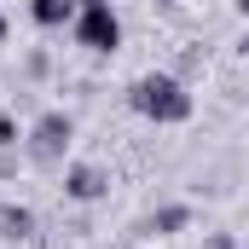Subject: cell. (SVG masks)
Masks as SVG:
<instances>
[{
    "label": "cell",
    "mask_w": 249,
    "mask_h": 249,
    "mask_svg": "<svg viewBox=\"0 0 249 249\" xmlns=\"http://www.w3.org/2000/svg\"><path fill=\"white\" fill-rule=\"evenodd\" d=\"M209 249H238V244H232V238H209Z\"/></svg>",
    "instance_id": "9"
},
{
    "label": "cell",
    "mask_w": 249,
    "mask_h": 249,
    "mask_svg": "<svg viewBox=\"0 0 249 249\" xmlns=\"http://www.w3.org/2000/svg\"><path fill=\"white\" fill-rule=\"evenodd\" d=\"M0 232H6V238H29V232H35V214L18 209V203H6V209H0Z\"/></svg>",
    "instance_id": "7"
},
{
    "label": "cell",
    "mask_w": 249,
    "mask_h": 249,
    "mask_svg": "<svg viewBox=\"0 0 249 249\" xmlns=\"http://www.w3.org/2000/svg\"><path fill=\"white\" fill-rule=\"evenodd\" d=\"M70 139H75V122H70L64 110H47L41 122L29 127V157H35L41 168H58L64 151H70Z\"/></svg>",
    "instance_id": "2"
},
{
    "label": "cell",
    "mask_w": 249,
    "mask_h": 249,
    "mask_svg": "<svg viewBox=\"0 0 249 249\" xmlns=\"http://www.w3.org/2000/svg\"><path fill=\"white\" fill-rule=\"evenodd\" d=\"M75 0H29V18L41 23V29H64V23H75Z\"/></svg>",
    "instance_id": "5"
},
{
    "label": "cell",
    "mask_w": 249,
    "mask_h": 249,
    "mask_svg": "<svg viewBox=\"0 0 249 249\" xmlns=\"http://www.w3.org/2000/svg\"><path fill=\"white\" fill-rule=\"evenodd\" d=\"M186 226H191V209H186V203H168V209L151 214V232H162V238H174V232H186Z\"/></svg>",
    "instance_id": "6"
},
{
    "label": "cell",
    "mask_w": 249,
    "mask_h": 249,
    "mask_svg": "<svg viewBox=\"0 0 249 249\" xmlns=\"http://www.w3.org/2000/svg\"><path fill=\"white\" fill-rule=\"evenodd\" d=\"M133 110L145 116V122H157V127H180L191 122V93H186V81H174V75H162V70H151V75H139L133 81Z\"/></svg>",
    "instance_id": "1"
},
{
    "label": "cell",
    "mask_w": 249,
    "mask_h": 249,
    "mask_svg": "<svg viewBox=\"0 0 249 249\" xmlns=\"http://www.w3.org/2000/svg\"><path fill=\"white\" fill-rule=\"evenodd\" d=\"M157 6H180V0H157Z\"/></svg>",
    "instance_id": "13"
},
{
    "label": "cell",
    "mask_w": 249,
    "mask_h": 249,
    "mask_svg": "<svg viewBox=\"0 0 249 249\" xmlns=\"http://www.w3.org/2000/svg\"><path fill=\"white\" fill-rule=\"evenodd\" d=\"M238 53H244V58H249V35H244V41H238Z\"/></svg>",
    "instance_id": "10"
},
{
    "label": "cell",
    "mask_w": 249,
    "mask_h": 249,
    "mask_svg": "<svg viewBox=\"0 0 249 249\" xmlns=\"http://www.w3.org/2000/svg\"><path fill=\"white\" fill-rule=\"evenodd\" d=\"M75 41H81L87 53H116V47H122V18H116L110 6H81V12H75Z\"/></svg>",
    "instance_id": "3"
},
{
    "label": "cell",
    "mask_w": 249,
    "mask_h": 249,
    "mask_svg": "<svg viewBox=\"0 0 249 249\" xmlns=\"http://www.w3.org/2000/svg\"><path fill=\"white\" fill-rule=\"evenodd\" d=\"M23 133H18V116H0V151H12Z\"/></svg>",
    "instance_id": "8"
},
{
    "label": "cell",
    "mask_w": 249,
    "mask_h": 249,
    "mask_svg": "<svg viewBox=\"0 0 249 249\" xmlns=\"http://www.w3.org/2000/svg\"><path fill=\"white\" fill-rule=\"evenodd\" d=\"M110 191V174L99 168V162H70L64 168V197H75V203H99Z\"/></svg>",
    "instance_id": "4"
},
{
    "label": "cell",
    "mask_w": 249,
    "mask_h": 249,
    "mask_svg": "<svg viewBox=\"0 0 249 249\" xmlns=\"http://www.w3.org/2000/svg\"><path fill=\"white\" fill-rule=\"evenodd\" d=\"M0 41H6V12H0Z\"/></svg>",
    "instance_id": "11"
},
{
    "label": "cell",
    "mask_w": 249,
    "mask_h": 249,
    "mask_svg": "<svg viewBox=\"0 0 249 249\" xmlns=\"http://www.w3.org/2000/svg\"><path fill=\"white\" fill-rule=\"evenodd\" d=\"M238 12H244V18H249V0H238Z\"/></svg>",
    "instance_id": "12"
}]
</instances>
